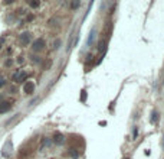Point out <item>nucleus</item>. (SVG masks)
<instances>
[{
  "mask_svg": "<svg viewBox=\"0 0 164 159\" xmlns=\"http://www.w3.org/2000/svg\"><path fill=\"white\" fill-rule=\"evenodd\" d=\"M125 159H128V158H125Z\"/></svg>",
  "mask_w": 164,
  "mask_h": 159,
  "instance_id": "obj_13",
  "label": "nucleus"
},
{
  "mask_svg": "<svg viewBox=\"0 0 164 159\" xmlns=\"http://www.w3.org/2000/svg\"><path fill=\"white\" fill-rule=\"evenodd\" d=\"M12 108V104L10 103H7V101H1L0 103V113H6V111H9Z\"/></svg>",
  "mask_w": 164,
  "mask_h": 159,
  "instance_id": "obj_5",
  "label": "nucleus"
},
{
  "mask_svg": "<svg viewBox=\"0 0 164 159\" xmlns=\"http://www.w3.org/2000/svg\"><path fill=\"white\" fill-rule=\"evenodd\" d=\"M28 78V74L26 72H22V71H19V72H16L15 75H13V80L16 81V83H22V81H25Z\"/></svg>",
  "mask_w": 164,
  "mask_h": 159,
  "instance_id": "obj_4",
  "label": "nucleus"
},
{
  "mask_svg": "<svg viewBox=\"0 0 164 159\" xmlns=\"http://www.w3.org/2000/svg\"><path fill=\"white\" fill-rule=\"evenodd\" d=\"M23 91H25L26 94H33V91H35V84H33L32 81H26V83L23 84Z\"/></svg>",
  "mask_w": 164,
  "mask_h": 159,
  "instance_id": "obj_2",
  "label": "nucleus"
},
{
  "mask_svg": "<svg viewBox=\"0 0 164 159\" xmlns=\"http://www.w3.org/2000/svg\"><path fill=\"white\" fill-rule=\"evenodd\" d=\"M82 100H85L86 98V91H82V97H81Z\"/></svg>",
  "mask_w": 164,
  "mask_h": 159,
  "instance_id": "obj_10",
  "label": "nucleus"
},
{
  "mask_svg": "<svg viewBox=\"0 0 164 159\" xmlns=\"http://www.w3.org/2000/svg\"><path fill=\"white\" fill-rule=\"evenodd\" d=\"M3 84H4V81H3V80H0V87H1Z\"/></svg>",
  "mask_w": 164,
  "mask_h": 159,
  "instance_id": "obj_12",
  "label": "nucleus"
},
{
  "mask_svg": "<svg viewBox=\"0 0 164 159\" xmlns=\"http://www.w3.org/2000/svg\"><path fill=\"white\" fill-rule=\"evenodd\" d=\"M30 6L32 7H37L39 6V1H30Z\"/></svg>",
  "mask_w": 164,
  "mask_h": 159,
  "instance_id": "obj_8",
  "label": "nucleus"
},
{
  "mask_svg": "<svg viewBox=\"0 0 164 159\" xmlns=\"http://www.w3.org/2000/svg\"><path fill=\"white\" fill-rule=\"evenodd\" d=\"M78 6H79V3H78V1H76V3H72V7H78Z\"/></svg>",
  "mask_w": 164,
  "mask_h": 159,
  "instance_id": "obj_11",
  "label": "nucleus"
},
{
  "mask_svg": "<svg viewBox=\"0 0 164 159\" xmlns=\"http://www.w3.org/2000/svg\"><path fill=\"white\" fill-rule=\"evenodd\" d=\"M29 42H30V34H29V32H23V34L20 35V43H22L23 46H28Z\"/></svg>",
  "mask_w": 164,
  "mask_h": 159,
  "instance_id": "obj_3",
  "label": "nucleus"
},
{
  "mask_svg": "<svg viewBox=\"0 0 164 159\" xmlns=\"http://www.w3.org/2000/svg\"><path fill=\"white\" fill-rule=\"evenodd\" d=\"M98 51L102 53V55L105 53V51H107V41H104V39H102V41H99V43H98Z\"/></svg>",
  "mask_w": 164,
  "mask_h": 159,
  "instance_id": "obj_7",
  "label": "nucleus"
},
{
  "mask_svg": "<svg viewBox=\"0 0 164 159\" xmlns=\"http://www.w3.org/2000/svg\"><path fill=\"white\" fill-rule=\"evenodd\" d=\"M45 46H46V42L42 39V38H39V39H36L35 42H33L32 48L35 52H39V51H42V49H45Z\"/></svg>",
  "mask_w": 164,
  "mask_h": 159,
  "instance_id": "obj_1",
  "label": "nucleus"
},
{
  "mask_svg": "<svg viewBox=\"0 0 164 159\" xmlns=\"http://www.w3.org/2000/svg\"><path fill=\"white\" fill-rule=\"evenodd\" d=\"M64 140H65L64 135H61V133H55V135H53V142H55L56 145H62Z\"/></svg>",
  "mask_w": 164,
  "mask_h": 159,
  "instance_id": "obj_6",
  "label": "nucleus"
},
{
  "mask_svg": "<svg viewBox=\"0 0 164 159\" xmlns=\"http://www.w3.org/2000/svg\"><path fill=\"white\" fill-rule=\"evenodd\" d=\"M151 122H157V113H153V117H151Z\"/></svg>",
  "mask_w": 164,
  "mask_h": 159,
  "instance_id": "obj_9",
  "label": "nucleus"
}]
</instances>
